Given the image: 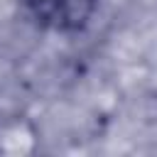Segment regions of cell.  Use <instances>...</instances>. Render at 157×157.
<instances>
[{
    "label": "cell",
    "mask_w": 157,
    "mask_h": 157,
    "mask_svg": "<svg viewBox=\"0 0 157 157\" xmlns=\"http://www.w3.org/2000/svg\"><path fill=\"white\" fill-rule=\"evenodd\" d=\"M29 17L56 34H76L88 27L98 0H25Z\"/></svg>",
    "instance_id": "obj_1"
}]
</instances>
